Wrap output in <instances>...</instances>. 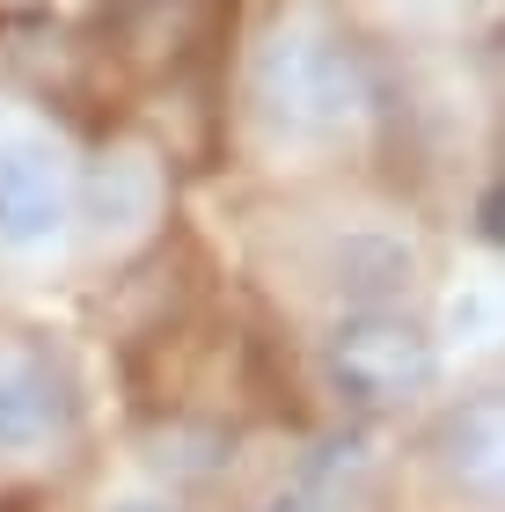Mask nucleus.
Segmentation results:
<instances>
[{
  "label": "nucleus",
  "instance_id": "5",
  "mask_svg": "<svg viewBox=\"0 0 505 512\" xmlns=\"http://www.w3.org/2000/svg\"><path fill=\"white\" fill-rule=\"evenodd\" d=\"M154 205H162V176H154V161L132 154V147L125 154H103L96 169H88V183H81V213H88V227H96L103 242L147 227Z\"/></svg>",
  "mask_w": 505,
  "mask_h": 512
},
{
  "label": "nucleus",
  "instance_id": "6",
  "mask_svg": "<svg viewBox=\"0 0 505 512\" xmlns=\"http://www.w3.org/2000/svg\"><path fill=\"white\" fill-rule=\"evenodd\" d=\"M198 8H213V0H118V15H132V22H183Z\"/></svg>",
  "mask_w": 505,
  "mask_h": 512
},
{
  "label": "nucleus",
  "instance_id": "8",
  "mask_svg": "<svg viewBox=\"0 0 505 512\" xmlns=\"http://www.w3.org/2000/svg\"><path fill=\"white\" fill-rule=\"evenodd\" d=\"M279 512H308V505H279Z\"/></svg>",
  "mask_w": 505,
  "mask_h": 512
},
{
  "label": "nucleus",
  "instance_id": "1",
  "mask_svg": "<svg viewBox=\"0 0 505 512\" xmlns=\"http://www.w3.org/2000/svg\"><path fill=\"white\" fill-rule=\"evenodd\" d=\"M366 103L374 88H366L359 52L315 22L271 30L249 59V110L279 147H330L366 118Z\"/></svg>",
  "mask_w": 505,
  "mask_h": 512
},
{
  "label": "nucleus",
  "instance_id": "3",
  "mask_svg": "<svg viewBox=\"0 0 505 512\" xmlns=\"http://www.w3.org/2000/svg\"><path fill=\"white\" fill-rule=\"evenodd\" d=\"M81 425V395L44 352H0V454L66 447Z\"/></svg>",
  "mask_w": 505,
  "mask_h": 512
},
{
  "label": "nucleus",
  "instance_id": "2",
  "mask_svg": "<svg viewBox=\"0 0 505 512\" xmlns=\"http://www.w3.org/2000/svg\"><path fill=\"white\" fill-rule=\"evenodd\" d=\"M323 366H330V388L352 410H403L410 395H425L440 381V344L396 308H359L330 330Z\"/></svg>",
  "mask_w": 505,
  "mask_h": 512
},
{
  "label": "nucleus",
  "instance_id": "4",
  "mask_svg": "<svg viewBox=\"0 0 505 512\" xmlns=\"http://www.w3.org/2000/svg\"><path fill=\"white\" fill-rule=\"evenodd\" d=\"M66 169L44 139H22V147L0 154V249L8 256H30V249H52L59 227H66Z\"/></svg>",
  "mask_w": 505,
  "mask_h": 512
},
{
  "label": "nucleus",
  "instance_id": "7",
  "mask_svg": "<svg viewBox=\"0 0 505 512\" xmlns=\"http://www.w3.org/2000/svg\"><path fill=\"white\" fill-rule=\"evenodd\" d=\"M110 512H176L169 498H125V505H110Z\"/></svg>",
  "mask_w": 505,
  "mask_h": 512
}]
</instances>
